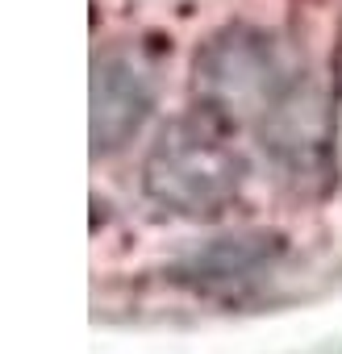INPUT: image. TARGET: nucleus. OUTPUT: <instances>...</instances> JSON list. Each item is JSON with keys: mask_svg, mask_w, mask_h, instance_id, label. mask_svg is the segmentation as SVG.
<instances>
[{"mask_svg": "<svg viewBox=\"0 0 342 354\" xmlns=\"http://www.w3.org/2000/svg\"><path fill=\"white\" fill-rule=\"evenodd\" d=\"M197 88L222 121L251 129L284 171L313 180L330 167L325 92L276 38L259 30L217 34L201 50Z\"/></svg>", "mask_w": 342, "mask_h": 354, "instance_id": "obj_1", "label": "nucleus"}, {"mask_svg": "<svg viewBox=\"0 0 342 354\" xmlns=\"http://www.w3.org/2000/svg\"><path fill=\"white\" fill-rule=\"evenodd\" d=\"M234 150L197 121L167 125L146 158V192L180 217H213L238 192Z\"/></svg>", "mask_w": 342, "mask_h": 354, "instance_id": "obj_2", "label": "nucleus"}, {"mask_svg": "<svg viewBox=\"0 0 342 354\" xmlns=\"http://www.w3.org/2000/svg\"><path fill=\"white\" fill-rule=\"evenodd\" d=\"M150 113V80L125 55H96L92 63V154L125 146Z\"/></svg>", "mask_w": 342, "mask_h": 354, "instance_id": "obj_3", "label": "nucleus"}, {"mask_svg": "<svg viewBox=\"0 0 342 354\" xmlns=\"http://www.w3.org/2000/svg\"><path fill=\"white\" fill-rule=\"evenodd\" d=\"M280 254V242L267 234H242V238H222L213 246H205L201 254H192L184 263V279L197 288H234L255 279L271 259Z\"/></svg>", "mask_w": 342, "mask_h": 354, "instance_id": "obj_4", "label": "nucleus"}]
</instances>
